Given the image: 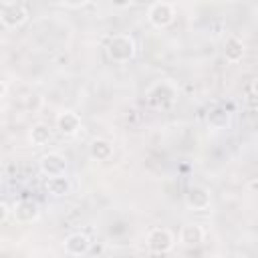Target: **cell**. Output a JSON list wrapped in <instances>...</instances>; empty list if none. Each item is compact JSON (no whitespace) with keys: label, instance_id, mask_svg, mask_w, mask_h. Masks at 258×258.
I'll list each match as a JSON object with an SVG mask.
<instances>
[{"label":"cell","instance_id":"cell-1","mask_svg":"<svg viewBox=\"0 0 258 258\" xmlns=\"http://www.w3.org/2000/svg\"><path fill=\"white\" fill-rule=\"evenodd\" d=\"M135 40L129 34H115L107 42V54L115 62H129L135 56Z\"/></svg>","mask_w":258,"mask_h":258},{"label":"cell","instance_id":"cell-2","mask_svg":"<svg viewBox=\"0 0 258 258\" xmlns=\"http://www.w3.org/2000/svg\"><path fill=\"white\" fill-rule=\"evenodd\" d=\"M177 99V87L169 81H159L147 91V103L153 109H167Z\"/></svg>","mask_w":258,"mask_h":258},{"label":"cell","instance_id":"cell-3","mask_svg":"<svg viewBox=\"0 0 258 258\" xmlns=\"http://www.w3.org/2000/svg\"><path fill=\"white\" fill-rule=\"evenodd\" d=\"M145 244L151 254H167L175 246V236L167 228H153L149 230Z\"/></svg>","mask_w":258,"mask_h":258},{"label":"cell","instance_id":"cell-4","mask_svg":"<svg viewBox=\"0 0 258 258\" xmlns=\"http://www.w3.org/2000/svg\"><path fill=\"white\" fill-rule=\"evenodd\" d=\"M28 18V12L22 4L18 2H6L2 8H0V22L6 26V28H18L20 24H24Z\"/></svg>","mask_w":258,"mask_h":258},{"label":"cell","instance_id":"cell-5","mask_svg":"<svg viewBox=\"0 0 258 258\" xmlns=\"http://www.w3.org/2000/svg\"><path fill=\"white\" fill-rule=\"evenodd\" d=\"M173 18H175V10L167 2H155L147 12V20L155 28H167L173 22Z\"/></svg>","mask_w":258,"mask_h":258},{"label":"cell","instance_id":"cell-6","mask_svg":"<svg viewBox=\"0 0 258 258\" xmlns=\"http://www.w3.org/2000/svg\"><path fill=\"white\" fill-rule=\"evenodd\" d=\"M12 216L16 222L20 224H30V222H36L38 216H40V206L38 202L30 200V198H24V200H18L12 208Z\"/></svg>","mask_w":258,"mask_h":258},{"label":"cell","instance_id":"cell-7","mask_svg":"<svg viewBox=\"0 0 258 258\" xmlns=\"http://www.w3.org/2000/svg\"><path fill=\"white\" fill-rule=\"evenodd\" d=\"M40 171H42L46 177L67 173V159H64V155H60V153H56V151L44 153V155L40 157Z\"/></svg>","mask_w":258,"mask_h":258},{"label":"cell","instance_id":"cell-8","mask_svg":"<svg viewBox=\"0 0 258 258\" xmlns=\"http://www.w3.org/2000/svg\"><path fill=\"white\" fill-rule=\"evenodd\" d=\"M185 204L189 210H208L212 204V196L208 187L204 185H191L189 191L185 194Z\"/></svg>","mask_w":258,"mask_h":258},{"label":"cell","instance_id":"cell-9","mask_svg":"<svg viewBox=\"0 0 258 258\" xmlns=\"http://www.w3.org/2000/svg\"><path fill=\"white\" fill-rule=\"evenodd\" d=\"M56 129H58V133H62L67 137H73L81 129V117L73 111H60L56 115Z\"/></svg>","mask_w":258,"mask_h":258},{"label":"cell","instance_id":"cell-10","mask_svg":"<svg viewBox=\"0 0 258 258\" xmlns=\"http://www.w3.org/2000/svg\"><path fill=\"white\" fill-rule=\"evenodd\" d=\"M64 250L71 256H83V254H87L91 250V238L87 234H83V232H75V234L67 236Z\"/></svg>","mask_w":258,"mask_h":258},{"label":"cell","instance_id":"cell-11","mask_svg":"<svg viewBox=\"0 0 258 258\" xmlns=\"http://www.w3.org/2000/svg\"><path fill=\"white\" fill-rule=\"evenodd\" d=\"M204 228L198 226V224H185L181 226L179 230V242L185 246V248H196L204 242Z\"/></svg>","mask_w":258,"mask_h":258},{"label":"cell","instance_id":"cell-12","mask_svg":"<svg viewBox=\"0 0 258 258\" xmlns=\"http://www.w3.org/2000/svg\"><path fill=\"white\" fill-rule=\"evenodd\" d=\"M89 155L95 159V161H107L113 157V145L111 141L103 139V137H97L91 141L89 145Z\"/></svg>","mask_w":258,"mask_h":258},{"label":"cell","instance_id":"cell-13","mask_svg":"<svg viewBox=\"0 0 258 258\" xmlns=\"http://www.w3.org/2000/svg\"><path fill=\"white\" fill-rule=\"evenodd\" d=\"M28 139H30V143L34 145V147H42V145H46L50 139H52V129L46 125V123H34L32 127H30V133H28Z\"/></svg>","mask_w":258,"mask_h":258},{"label":"cell","instance_id":"cell-14","mask_svg":"<svg viewBox=\"0 0 258 258\" xmlns=\"http://www.w3.org/2000/svg\"><path fill=\"white\" fill-rule=\"evenodd\" d=\"M44 189L50 196L60 198V196H67L71 191V181H69V177H64V173L62 175H50L44 183Z\"/></svg>","mask_w":258,"mask_h":258},{"label":"cell","instance_id":"cell-15","mask_svg":"<svg viewBox=\"0 0 258 258\" xmlns=\"http://www.w3.org/2000/svg\"><path fill=\"white\" fill-rule=\"evenodd\" d=\"M224 56L228 62H240L244 56V42L238 36H228L224 42Z\"/></svg>","mask_w":258,"mask_h":258},{"label":"cell","instance_id":"cell-16","mask_svg":"<svg viewBox=\"0 0 258 258\" xmlns=\"http://www.w3.org/2000/svg\"><path fill=\"white\" fill-rule=\"evenodd\" d=\"M230 111L226 109V107H214L210 113H208V125L212 127V129H216V131H220V129H226L228 125H230Z\"/></svg>","mask_w":258,"mask_h":258},{"label":"cell","instance_id":"cell-17","mask_svg":"<svg viewBox=\"0 0 258 258\" xmlns=\"http://www.w3.org/2000/svg\"><path fill=\"white\" fill-rule=\"evenodd\" d=\"M109 4L113 8H117V10H125V8H129L133 4V0H109Z\"/></svg>","mask_w":258,"mask_h":258},{"label":"cell","instance_id":"cell-18","mask_svg":"<svg viewBox=\"0 0 258 258\" xmlns=\"http://www.w3.org/2000/svg\"><path fill=\"white\" fill-rule=\"evenodd\" d=\"M248 105H250V109L254 111L256 109V97H254V83L248 87Z\"/></svg>","mask_w":258,"mask_h":258},{"label":"cell","instance_id":"cell-19","mask_svg":"<svg viewBox=\"0 0 258 258\" xmlns=\"http://www.w3.org/2000/svg\"><path fill=\"white\" fill-rule=\"evenodd\" d=\"M8 216H10V208H8L4 202H0V224H2V222H6V220H8Z\"/></svg>","mask_w":258,"mask_h":258},{"label":"cell","instance_id":"cell-20","mask_svg":"<svg viewBox=\"0 0 258 258\" xmlns=\"http://www.w3.org/2000/svg\"><path fill=\"white\" fill-rule=\"evenodd\" d=\"M64 2V6H69V8H81V6H85L89 0H62Z\"/></svg>","mask_w":258,"mask_h":258},{"label":"cell","instance_id":"cell-21","mask_svg":"<svg viewBox=\"0 0 258 258\" xmlns=\"http://www.w3.org/2000/svg\"><path fill=\"white\" fill-rule=\"evenodd\" d=\"M6 95V83L0 79V101H2V97Z\"/></svg>","mask_w":258,"mask_h":258},{"label":"cell","instance_id":"cell-22","mask_svg":"<svg viewBox=\"0 0 258 258\" xmlns=\"http://www.w3.org/2000/svg\"><path fill=\"white\" fill-rule=\"evenodd\" d=\"M2 123H4V111L0 109V125H2Z\"/></svg>","mask_w":258,"mask_h":258}]
</instances>
